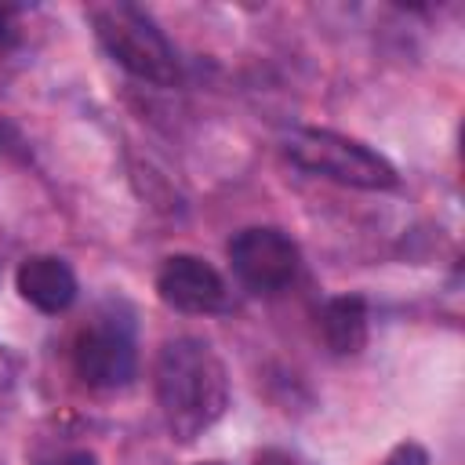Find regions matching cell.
<instances>
[{
    "label": "cell",
    "instance_id": "7",
    "mask_svg": "<svg viewBox=\"0 0 465 465\" xmlns=\"http://www.w3.org/2000/svg\"><path fill=\"white\" fill-rule=\"evenodd\" d=\"M15 287H18V294L33 309H40L47 316L65 312L76 302V291H80L73 265L65 258H58V254H33V258H25L18 265V272H15Z\"/></svg>",
    "mask_w": 465,
    "mask_h": 465
},
{
    "label": "cell",
    "instance_id": "10",
    "mask_svg": "<svg viewBox=\"0 0 465 465\" xmlns=\"http://www.w3.org/2000/svg\"><path fill=\"white\" fill-rule=\"evenodd\" d=\"M18 40V22H15V7L0 4V51H7Z\"/></svg>",
    "mask_w": 465,
    "mask_h": 465
},
{
    "label": "cell",
    "instance_id": "3",
    "mask_svg": "<svg viewBox=\"0 0 465 465\" xmlns=\"http://www.w3.org/2000/svg\"><path fill=\"white\" fill-rule=\"evenodd\" d=\"M283 156L291 163H298L309 174L331 178L338 185H352V189H392L400 182L396 167L374 153L371 145L327 131V127H294L283 134Z\"/></svg>",
    "mask_w": 465,
    "mask_h": 465
},
{
    "label": "cell",
    "instance_id": "2",
    "mask_svg": "<svg viewBox=\"0 0 465 465\" xmlns=\"http://www.w3.org/2000/svg\"><path fill=\"white\" fill-rule=\"evenodd\" d=\"M91 25L98 33V44L105 54L127 69L134 80L171 87L178 80V54L163 29L134 4H102L91 7Z\"/></svg>",
    "mask_w": 465,
    "mask_h": 465
},
{
    "label": "cell",
    "instance_id": "1",
    "mask_svg": "<svg viewBox=\"0 0 465 465\" xmlns=\"http://www.w3.org/2000/svg\"><path fill=\"white\" fill-rule=\"evenodd\" d=\"M153 385L163 425L178 443L200 440L229 407L225 363L203 338L182 334L163 341L156 352Z\"/></svg>",
    "mask_w": 465,
    "mask_h": 465
},
{
    "label": "cell",
    "instance_id": "8",
    "mask_svg": "<svg viewBox=\"0 0 465 465\" xmlns=\"http://www.w3.org/2000/svg\"><path fill=\"white\" fill-rule=\"evenodd\" d=\"M320 327H323V341L334 356H356L367 345V334H371L367 302L360 294L327 298V305L320 312Z\"/></svg>",
    "mask_w": 465,
    "mask_h": 465
},
{
    "label": "cell",
    "instance_id": "6",
    "mask_svg": "<svg viewBox=\"0 0 465 465\" xmlns=\"http://www.w3.org/2000/svg\"><path fill=\"white\" fill-rule=\"evenodd\" d=\"M156 294L163 305L189 316L222 312L229 305V287L222 272L196 254H167L156 272Z\"/></svg>",
    "mask_w": 465,
    "mask_h": 465
},
{
    "label": "cell",
    "instance_id": "13",
    "mask_svg": "<svg viewBox=\"0 0 465 465\" xmlns=\"http://www.w3.org/2000/svg\"><path fill=\"white\" fill-rule=\"evenodd\" d=\"M196 465H225V461H196Z\"/></svg>",
    "mask_w": 465,
    "mask_h": 465
},
{
    "label": "cell",
    "instance_id": "4",
    "mask_svg": "<svg viewBox=\"0 0 465 465\" xmlns=\"http://www.w3.org/2000/svg\"><path fill=\"white\" fill-rule=\"evenodd\" d=\"M73 367L91 389H124L138 371L131 320L116 312L91 316L73 338Z\"/></svg>",
    "mask_w": 465,
    "mask_h": 465
},
{
    "label": "cell",
    "instance_id": "9",
    "mask_svg": "<svg viewBox=\"0 0 465 465\" xmlns=\"http://www.w3.org/2000/svg\"><path fill=\"white\" fill-rule=\"evenodd\" d=\"M381 465H429V450L421 443L407 440V443H396Z\"/></svg>",
    "mask_w": 465,
    "mask_h": 465
},
{
    "label": "cell",
    "instance_id": "12",
    "mask_svg": "<svg viewBox=\"0 0 465 465\" xmlns=\"http://www.w3.org/2000/svg\"><path fill=\"white\" fill-rule=\"evenodd\" d=\"M44 465H98V458H94L91 450H65V454H58V458L44 461Z\"/></svg>",
    "mask_w": 465,
    "mask_h": 465
},
{
    "label": "cell",
    "instance_id": "5",
    "mask_svg": "<svg viewBox=\"0 0 465 465\" xmlns=\"http://www.w3.org/2000/svg\"><path fill=\"white\" fill-rule=\"evenodd\" d=\"M229 265L251 294H280L294 283L302 254L298 243L276 225H251L229 240Z\"/></svg>",
    "mask_w": 465,
    "mask_h": 465
},
{
    "label": "cell",
    "instance_id": "11",
    "mask_svg": "<svg viewBox=\"0 0 465 465\" xmlns=\"http://www.w3.org/2000/svg\"><path fill=\"white\" fill-rule=\"evenodd\" d=\"M254 465H302V461H298L294 454L280 450V447H265V450L254 454Z\"/></svg>",
    "mask_w": 465,
    "mask_h": 465
}]
</instances>
